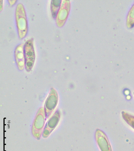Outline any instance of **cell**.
<instances>
[{
  "instance_id": "cell-1",
  "label": "cell",
  "mask_w": 134,
  "mask_h": 151,
  "mask_svg": "<svg viewBox=\"0 0 134 151\" xmlns=\"http://www.w3.org/2000/svg\"><path fill=\"white\" fill-rule=\"evenodd\" d=\"M15 15L19 36L20 39H23L27 34L28 26L25 9L21 3L17 5Z\"/></svg>"
},
{
  "instance_id": "cell-2",
  "label": "cell",
  "mask_w": 134,
  "mask_h": 151,
  "mask_svg": "<svg viewBox=\"0 0 134 151\" xmlns=\"http://www.w3.org/2000/svg\"><path fill=\"white\" fill-rule=\"evenodd\" d=\"M25 67L27 71H30L34 64L35 53L34 48L33 39L27 40L24 46Z\"/></svg>"
},
{
  "instance_id": "cell-3",
  "label": "cell",
  "mask_w": 134,
  "mask_h": 151,
  "mask_svg": "<svg viewBox=\"0 0 134 151\" xmlns=\"http://www.w3.org/2000/svg\"><path fill=\"white\" fill-rule=\"evenodd\" d=\"M61 6L56 16V22L58 26H64L70 13L71 4L70 1H62Z\"/></svg>"
},
{
  "instance_id": "cell-4",
  "label": "cell",
  "mask_w": 134,
  "mask_h": 151,
  "mask_svg": "<svg viewBox=\"0 0 134 151\" xmlns=\"http://www.w3.org/2000/svg\"><path fill=\"white\" fill-rule=\"evenodd\" d=\"M95 137L97 142L99 145L102 151H112L108 139L105 133L99 129H97L95 132Z\"/></svg>"
},
{
  "instance_id": "cell-5",
  "label": "cell",
  "mask_w": 134,
  "mask_h": 151,
  "mask_svg": "<svg viewBox=\"0 0 134 151\" xmlns=\"http://www.w3.org/2000/svg\"><path fill=\"white\" fill-rule=\"evenodd\" d=\"M15 60L17 67L20 70H22L25 66L24 48L23 44H21L16 47L15 50Z\"/></svg>"
},
{
  "instance_id": "cell-6",
  "label": "cell",
  "mask_w": 134,
  "mask_h": 151,
  "mask_svg": "<svg viewBox=\"0 0 134 151\" xmlns=\"http://www.w3.org/2000/svg\"><path fill=\"white\" fill-rule=\"evenodd\" d=\"M58 96L56 90L54 89L51 90L50 95L48 97L47 103L46 104V107L47 108V113H50L51 114L52 111H53L57 103Z\"/></svg>"
},
{
  "instance_id": "cell-7",
  "label": "cell",
  "mask_w": 134,
  "mask_h": 151,
  "mask_svg": "<svg viewBox=\"0 0 134 151\" xmlns=\"http://www.w3.org/2000/svg\"><path fill=\"white\" fill-rule=\"evenodd\" d=\"M122 115L124 120L134 129V116L127 112L123 111Z\"/></svg>"
},
{
  "instance_id": "cell-8",
  "label": "cell",
  "mask_w": 134,
  "mask_h": 151,
  "mask_svg": "<svg viewBox=\"0 0 134 151\" xmlns=\"http://www.w3.org/2000/svg\"><path fill=\"white\" fill-rule=\"evenodd\" d=\"M62 1H52L51 2V10L53 17H55L57 15L59 6Z\"/></svg>"
},
{
  "instance_id": "cell-9",
  "label": "cell",
  "mask_w": 134,
  "mask_h": 151,
  "mask_svg": "<svg viewBox=\"0 0 134 151\" xmlns=\"http://www.w3.org/2000/svg\"><path fill=\"white\" fill-rule=\"evenodd\" d=\"M35 123H37V124L35 123L34 127L36 128V129H39V131H41L43 125H44V116L43 115L40 116L39 115L38 116H37V120H36Z\"/></svg>"
},
{
  "instance_id": "cell-10",
  "label": "cell",
  "mask_w": 134,
  "mask_h": 151,
  "mask_svg": "<svg viewBox=\"0 0 134 151\" xmlns=\"http://www.w3.org/2000/svg\"></svg>"
}]
</instances>
